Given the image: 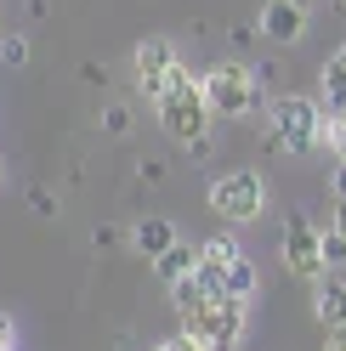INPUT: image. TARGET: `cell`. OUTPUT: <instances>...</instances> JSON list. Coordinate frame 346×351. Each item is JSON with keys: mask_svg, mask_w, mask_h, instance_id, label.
I'll use <instances>...</instances> for the list:
<instances>
[{"mask_svg": "<svg viewBox=\"0 0 346 351\" xmlns=\"http://www.w3.org/2000/svg\"><path fill=\"white\" fill-rule=\"evenodd\" d=\"M335 57H341V62H346V46H341V51H335Z\"/></svg>", "mask_w": 346, "mask_h": 351, "instance_id": "obj_23", "label": "cell"}, {"mask_svg": "<svg viewBox=\"0 0 346 351\" xmlns=\"http://www.w3.org/2000/svg\"><path fill=\"white\" fill-rule=\"evenodd\" d=\"M176 69H182V57H176V46H170L165 34H154V40H142V46H137V85H142L148 102H159V91L170 85Z\"/></svg>", "mask_w": 346, "mask_h": 351, "instance_id": "obj_7", "label": "cell"}, {"mask_svg": "<svg viewBox=\"0 0 346 351\" xmlns=\"http://www.w3.org/2000/svg\"><path fill=\"white\" fill-rule=\"evenodd\" d=\"M341 6H346V0H341Z\"/></svg>", "mask_w": 346, "mask_h": 351, "instance_id": "obj_25", "label": "cell"}, {"mask_svg": "<svg viewBox=\"0 0 346 351\" xmlns=\"http://www.w3.org/2000/svg\"><path fill=\"white\" fill-rule=\"evenodd\" d=\"M131 244H137L148 261H154L159 250H170V244H176V221H165V215H142V221H137V232H131Z\"/></svg>", "mask_w": 346, "mask_h": 351, "instance_id": "obj_12", "label": "cell"}, {"mask_svg": "<svg viewBox=\"0 0 346 351\" xmlns=\"http://www.w3.org/2000/svg\"><path fill=\"white\" fill-rule=\"evenodd\" d=\"M102 130H114V136H119V130H125V108H108V114H102Z\"/></svg>", "mask_w": 346, "mask_h": 351, "instance_id": "obj_18", "label": "cell"}, {"mask_svg": "<svg viewBox=\"0 0 346 351\" xmlns=\"http://www.w3.org/2000/svg\"><path fill=\"white\" fill-rule=\"evenodd\" d=\"M0 351H12V346H0Z\"/></svg>", "mask_w": 346, "mask_h": 351, "instance_id": "obj_24", "label": "cell"}, {"mask_svg": "<svg viewBox=\"0 0 346 351\" xmlns=\"http://www.w3.org/2000/svg\"><path fill=\"white\" fill-rule=\"evenodd\" d=\"M323 351H346V323H341V328H330V340H323Z\"/></svg>", "mask_w": 346, "mask_h": 351, "instance_id": "obj_20", "label": "cell"}, {"mask_svg": "<svg viewBox=\"0 0 346 351\" xmlns=\"http://www.w3.org/2000/svg\"><path fill=\"white\" fill-rule=\"evenodd\" d=\"M267 114H273V142L284 153H312L323 142V108L312 97H273Z\"/></svg>", "mask_w": 346, "mask_h": 351, "instance_id": "obj_4", "label": "cell"}, {"mask_svg": "<svg viewBox=\"0 0 346 351\" xmlns=\"http://www.w3.org/2000/svg\"><path fill=\"white\" fill-rule=\"evenodd\" d=\"M12 335H17V328H12V317H0V346H12Z\"/></svg>", "mask_w": 346, "mask_h": 351, "instance_id": "obj_22", "label": "cell"}, {"mask_svg": "<svg viewBox=\"0 0 346 351\" xmlns=\"http://www.w3.org/2000/svg\"><path fill=\"white\" fill-rule=\"evenodd\" d=\"M159 351H210V346H205V340H193V335H187V328H182V335H176V340H159Z\"/></svg>", "mask_w": 346, "mask_h": 351, "instance_id": "obj_17", "label": "cell"}, {"mask_svg": "<svg viewBox=\"0 0 346 351\" xmlns=\"http://www.w3.org/2000/svg\"><path fill=\"white\" fill-rule=\"evenodd\" d=\"M193 261H199V244H182V238H176L170 250H159V255H154V272H159V283L170 289V283H182V278L193 272Z\"/></svg>", "mask_w": 346, "mask_h": 351, "instance_id": "obj_11", "label": "cell"}, {"mask_svg": "<svg viewBox=\"0 0 346 351\" xmlns=\"http://www.w3.org/2000/svg\"><path fill=\"white\" fill-rule=\"evenodd\" d=\"M284 261H290V272L307 278V283H318L323 272H330V267H323V250H318V227L301 210L284 221Z\"/></svg>", "mask_w": 346, "mask_h": 351, "instance_id": "obj_6", "label": "cell"}, {"mask_svg": "<svg viewBox=\"0 0 346 351\" xmlns=\"http://www.w3.org/2000/svg\"><path fill=\"white\" fill-rule=\"evenodd\" d=\"M262 34L278 40V46H295L307 34V6L301 0H267L262 6Z\"/></svg>", "mask_w": 346, "mask_h": 351, "instance_id": "obj_9", "label": "cell"}, {"mask_svg": "<svg viewBox=\"0 0 346 351\" xmlns=\"http://www.w3.org/2000/svg\"><path fill=\"white\" fill-rule=\"evenodd\" d=\"M323 147L346 159V108H330V119H323Z\"/></svg>", "mask_w": 346, "mask_h": 351, "instance_id": "obj_14", "label": "cell"}, {"mask_svg": "<svg viewBox=\"0 0 346 351\" xmlns=\"http://www.w3.org/2000/svg\"><path fill=\"white\" fill-rule=\"evenodd\" d=\"M330 232L346 238V199H335V215H330Z\"/></svg>", "mask_w": 346, "mask_h": 351, "instance_id": "obj_19", "label": "cell"}, {"mask_svg": "<svg viewBox=\"0 0 346 351\" xmlns=\"http://www.w3.org/2000/svg\"><path fill=\"white\" fill-rule=\"evenodd\" d=\"M199 255H210V261H222V267H227L233 295H244V300L255 295V267H250V255L233 244V238H205V244H199Z\"/></svg>", "mask_w": 346, "mask_h": 351, "instance_id": "obj_8", "label": "cell"}, {"mask_svg": "<svg viewBox=\"0 0 346 351\" xmlns=\"http://www.w3.org/2000/svg\"><path fill=\"white\" fill-rule=\"evenodd\" d=\"M0 62H6V69H23V62H29V40L23 34H6V40H0Z\"/></svg>", "mask_w": 346, "mask_h": 351, "instance_id": "obj_16", "label": "cell"}, {"mask_svg": "<svg viewBox=\"0 0 346 351\" xmlns=\"http://www.w3.org/2000/svg\"><path fill=\"white\" fill-rule=\"evenodd\" d=\"M335 199H346V159L335 165Z\"/></svg>", "mask_w": 346, "mask_h": 351, "instance_id": "obj_21", "label": "cell"}, {"mask_svg": "<svg viewBox=\"0 0 346 351\" xmlns=\"http://www.w3.org/2000/svg\"><path fill=\"white\" fill-rule=\"evenodd\" d=\"M199 91H205L216 119H255L267 108V91H262V80H255L250 62H216L199 80Z\"/></svg>", "mask_w": 346, "mask_h": 351, "instance_id": "obj_1", "label": "cell"}, {"mask_svg": "<svg viewBox=\"0 0 346 351\" xmlns=\"http://www.w3.org/2000/svg\"><path fill=\"white\" fill-rule=\"evenodd\" d=\"M312 312H318L323 328H341V323H346V278H335V272H323V278H318Z\"/></svg>", "mask_w": 346, "mask_h": 351, "instance_id": "obj_10", "label": "cell"}, {"mask_svg": "<svg viewBox=\"0 0 346 351\" xmlns=\"http://www.w3.org/2000/svg\"><path fill=\"white\" fill-rule=\"evenodd\" d=\"M244 323H250V300L244 295H210L182 312V328L193 340H205L210 351H239L244 346Z\"/></svg>", "mask_w": 346, "mask_h": 351, "instance_id": "obj_3", "label": "cell"}, {"mask_svg": "<svg viewBox=\"0 0 346 351\" xmlns=\"http://www.w3.org/2000/svg\"><path fill=\"white\" fill-rule=\"evenodd\" d=\"M318 250H323V267H346V238L341 232H330V227H318Z\"/></svg>", "mask_w": 346, "mask_h": 351, "instance_id": "obj_15", "label": "cell"}, {"mask_svg": "<svg viewBox=\"0 0 346 351\" xmlns=\"http://www.w3.org/2000/svg\"><path fill=\"white\" fill-rule=\"evenodd\" d=\"M262 204H267V182L255 170H233V176H222V182L210 187V210L222 215V221H255Z\"/></svg>", "mask_w": 346, "mask_h": 351, "instance_id": "obj_5", "label": "cell"}, {"mask_svg": "<svg viewBox=\"0 0 346 351\" xmlns=\"http://www.w3.org/2000/svg\"><path fill=\"white\" fill-rule=\"evenodd\" d=\"M154 108H159V125H165L170 142H199V136H210V125H216L210 102H205V91H199V80H193L187 69L170 74V85L159 91Z\"/></svg>", "mask_w": 346, "mask_h": 351, "instance_id": "obj_2", "label": "cell"}, {"mask_svg": "<svg viewBox=\"0 0 346 351\" xmlns=\"http://www.w3.org/2000/svg\"><path fill=\"white\" fill-rule=\"evenodd\" d=\"M323 97H330L335 108H346V62H341V57L323 62Z\"/></svg>", "mask_w": 346, "mask_h": 351, "instance_id": "obj_13", "label": "cell"}]
</instances>
